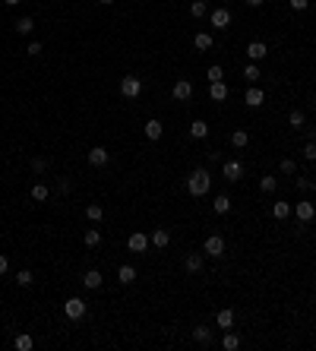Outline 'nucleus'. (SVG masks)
Segmentation results:
<instances>
[{
  "label": "nucleus",
  "mask_w": 316,
  "mask_h": 351,
  "mask_svg": "<svg viewBox=\"0 0 316 351\" xmlns=\"http://www.w3.org/2000/svg\"><path fill=\"white\" fill-rule=\"evenodd\" d=\"M82 244L89 247V250H95V247L101 244V231H98V228H85V234H82Z\"/></svg>",
  "instance_id": "aec40b11"
},
{
  "label": "nucleus",
  "mask_w": 316,
  "mask_h": 351,
  "mask_svg": "<svg viewBox=\"0 0 316 351\" xmlns=\"http://www.w3.org/2000/svg\"><path fill=\"white\" fill-rule=\"evenodd\" d=\"M149 241H152V247L165 250V247L171 244V231H168V228H155V231H152V237H149Z\"/></svg>",
  "instance_id": "4468645a"
},
{
  "label": "nucleus",
  "mask_w": 316,
  "mask_h": 351,
  "mask_svg": "<svg viewBox=\"0 0 316 351\" xmlns=\"http://www.w3.org/2000/svg\"><path fill=\"white\" fill-rule=\"evenodd\" d=\"M269 54V48L262 45V41H250L247 45V57H250V64H256V61H262V57Z\"/></svg>",
  "instance_id": "f8f14e48"
},
{
  "label": "nucleus",
  "mask_w": 316,
  "mask_h": 351,
  "mask_svg": "<svg viewBox=\"0 0 316 351\" xmlns=\"http://www.w3.org/2000/svg\"><path fill=\"white\" fill-rule=\"evenodd\" d=\"M244 101H247L250 108H262V105H266V92H262L259 85H250V89L244 92Z\"/></svg>",
  "instance_id": "1a4fd4ad"
},
{
  "label": "nucleus",
  "mask_w": 316,
  "mask_h": 351,
  "mask_svg": "<svg viewBox=\"0 0 316 351\" xmlns=\"http://www.w3.org/2000/svg\"><path fill=\"white\" fill-rule=\"evenodd\" d=\"M89 165H95V168L108 165V149H105V145H92V149H89Z\"/></svg>",
  "instance_id": "9b49d317"
},
{
  "label": "nucleus",
  "mask_w": 316,
  "mask_h": 351,
  "mask_svg": "<svg viewBox=\"0 0 316 351\" xmlns=\"http://www.w3.org/2000/svg\"><path fill=\"white\" fill-rule=\"evenodd\" d=\"M193 339L199 345H212V329L209 326H193Z\"/></svg>",
  "instance_id": "393cba45"
},
{
  "label": "nucleus",
  "mask_w": 316,
  "mask_h": 351,
  "mask_svg": "<svg viewBox=\"0 0 316 351\" xmlns=\"http://www.w3.org/2000/svg\"><path fill=\"white\" fill-rule=\"evenodd\" d=\"M149 244H152V241H149V234H142V231H133V234L126 237V247H130L133 253H146V250H149Z\"/></svg>",
  "instance_id": "39448f33"
},
{
  "label": "nucleus",
  "mask_w": 316,
  "mask_h": 351,
  "mask_svg": "<svg viewBox=\"0 0 316 351\" xmlns=\"http://www.w3.org/2000/svg\"><path fill=\"white\" fill-rule=\"evenodd\" d=\"M244 3H247V6H262L266 0H244Z\"/></svg>",
  "instance_id": "49530a36"
},
{
  "label": "nucleus",
  "mask_w": 316,
  "mask_h": 351,
  "mask_svg": "<svg viewBox=\"0 0 316 351\" xmlns=\"http://www.w3.org/2000/svg\"><path fill=\"white\" fill-rule=\"evenodd\" d=\"M142 133H146V140H161L165 127H161V121H146V127H142Z\"/></svg>",
  "instance_id": "6ab92c4d"
},
{
  "label": "nucleus",
  "mask_w": 316,
  "mask_h": 351,
  "mask_svg": "<svg viewBox=\"0 0 316 351\" xmlns=\"http://www.w3.org/2000/svg\"><path fill=\"white\" fill-rule=\"evenodd\" d=\"M209 22L215 25V29H228V25H231V13H228L225 6H218V10L209 16Z\"/></svg>",
  "instance_id": "ddd939ff"
},
{
  "label": "nucleus",
  "mask_w": 316,
  "mask_h": 351,
  "mask_svg": "<svg viewBox=\"0 0 316 351\" xmlns=\"http://www.w3.org/2000/svg\"><path fill=\"white\" fill-rule=\"evenodd\" d=\"M48 196H51L48 184H32V200H35V203H45Z\"/></svg>",
  "instance_id": "c756f323"
},
{
  "label": "nucleus",
  "mask_w": 316,
  "mask_h": 351,
  "mask_svg": "<svg viewBox=\"0 0 316 351\" xmlns=\"http://www.w3.org/2000/svg\"><path fill=\"white\" fill-rule=\"evenodd\" d=\"M6 269H10V260H6V256L0 253V276H6Z\"/></svg>",
  "instance_id": "c03bdc74"
},
{
  "label": "nucleus",
  "mask_w": 316,
  "mask_h": 351,
  "mask_svg": "<svg viewBox=\"0 0 316 351\" xmlns=\"http://www.w3.org/2000/svg\"><path fill=\"white\" fill-rule=\"evenodd\" d=\"M25 51H29L32 57H38V54H41V51H45V48H41V41H29V48H25Z\"/></svg>",
  "instance_id": "79ce46f5"
},
{
  "label": "nucleus",
  "mask_w": 316,
  "mask_h": 351,
  "mask_svg": "<svg viewBox=\"0 0 316 351\" xmlns=\"http://www.w3.org/2000/svg\"><path fill=\"white\" fill-rule=\"evenodd\" d=\"M275 187H278V181L272 174H266V177H259V190L262 193H275Z\"/></svg>",
  "instance_id": "72a5a7b5"
},
{
  "label": "nucleus",
  "mask_w": 316,
  "mask_h": 351,
  "mask_svg": "<svg viewBox=\"0 0 316 351\" xmlns=\"http://www.w3.org/2000/svg\"><path fill=\"white\" fill-rule=\"evenodd\" d=\"M101 281H105V276H101L98 269L82 272V285H85V288H92V291H95V288H101Z\"/></svg>",
  "instance_id": "2eb2a0df"
},
{
  "label": "nucleus",
  "mask_w": 316,
  "mask_h": 351,
  "mask_svg": "<svg viewBox=\"0 0 316 351\" xmlns=\"http://www.w3.org/2000/svg\"><path fill=\"white\" fill-rule=\"evenodd\" d=\"M63 313L70 316V320H82L85 316V301L82 297H70V301L63 304Z\"/></svg>",
  "instance_id": "423d86ee"
},
{
  "label": "nucleus",
  "mask_w": 316,
  "mask_h": 351,
  "mask_svg": "<svg viewBox=\"0 0 316 351\" xmlns=\"http://www.w3.org/2000/svg\"><path fill=\"white\" fill-rule=\"evenodd\" d=\"M73 190V184L66 181V177H61V181H57V193H70Z\"/></svg>",
  "instance_id": "37998d69"
},
{
  "label": "nucleus",
  "mask_w": 316,
  "mask_h": 351,
  "mask_svg": "<svg viewBox=\"0 0 316 351\" xmlns=\"http://www.w3.org/2000/svg\"><path fill=\"white\" fill-rule=\"evenodd\" d=\"M171 95H174L177 101H190L193 98V82L190 79H177L174 89H171Z\"/></svg>",
  "instance_id": "0eeeda50"
},
{
  "label": "nucleus",
  "mask_w": 316,
  "mask_h": 351,
  "mask_svg": "<svg viewBox=\"0 0 316 351\" xmlns=\"http://www.w3.org/2000/svg\"><path fill=\"white\" fill-rule=\"evenodd\" d=\"M13 345H16V351H32V345H35V339H32L29 332H19Z\"/></svg>",
  "instance_id": "cd10ccee"
},
{
  "label": "nucleus",
  "mask_w": 316,
  "mask_h": 351,
  "mask_svg": "<svg viewBox=\"0 0 316 351\" xmlns=\"http://www.w3.org/2000/svg\"><path fill=\"white\" fill-rule=\"evenodd\" d=\"M13 29L19 32V35H32V32H35V19H32V16H19Z\"/></svg>",
  "instance_id": "a211bd4d"
},
{
  "label": "nucleus",
  "mask_w": 316,
  "mask_h": 351,
  "mask_svg": "<svg viewBox=\"0 0 316 351\" xmlns=\"http://www.w3.org/2000/svg\"><path fill=\"white\" fill-rule=\"evenodd\" d=\"M291 203H275V206H272V218H288L291 215Z\"/></svg>",
  "instance_id": "7c9ffc66"
},
{
  "label": "nucleus",
  "mask_w": 316,
  "mask_h": 351,
  "mask_svg": "<svg viewBox=\"0 0 316 351\" xmlns=\"http://www.w3.org/2000/svg\"><path fill=\"white\" fill-rule=\"evenodd\" d=\"M85 218H89V221H101V218H105V206H98V203L85 206Z\"/></svg>",
  "instance_id": "c85d7f7f"
},
{
  "label": "nucleus",
  "mask_w": 316,
  "mask_h": 351,
  "mask_svg": "<svg viewBox=\"0 0 316 351\" xmlns=\"http://www.w3.org/2000/svg\"><path fill=\"white\" fill-rule=\"evenodd\" d=\"M3 3H6V6H19L22 0H3Z\"/></svg>",
  "instance_id": "de8ad7c7"
},
{
  "label": "nucleus",
  "mask_w": 316,
  "mask_h": 351,
  "mask_svg": "<svg viewBox=\"0 0 316 351\" xmlns=\"http://www.w3.org/2000/svg\"><path fill=\"white\" fill-rule=\"evenodd\" d=\"M221 348H225V351H237V348H241V336L228 329V332H225V339H221Z\"/></svg>",
  "instance_id": "4be33fe9"
},
{
  "label": "nucleus",
  "mask_w": 316,
  "mask_h": 351,
  "mask_svg": "<svg viewBox=\"0 0 316 351\" xmlns=\"http://www.w3.org/2000/svg\"><path fill=\"white\" fill-rule=\"evenodd\" d=\"M32 281H35V279H32V272H29V269H22V272H16V285H22V288H29V285H32Z\"/></svg>",
  "instance_id": "c9c22d12"
},
{
  "label": "nucleus",
  "mask_w": 316,
  "mask_h": 351,
  "mask_svg": "<svg viewBox=\"0 0 316 351\" xmlns=\"http://www.w3.org/2000/svg\"><path fill=\"white\" fill-rule=\"evenodd\" d=\"M310 105H313V111H316V95H313V98H310Z\"/></svg>",
  "instance_id": "8fccbe9b"
},
{
  "label": "nucleus",
  "mask_w": 316,
  "mask_h": 351,
  "mask_svg": "<svg viewBox=\"0 0 316 351\" xmlns=\"http://www.w3.org/2000/svg\"><path fill=\"white\" fill-rule=\"evenodd\" d=\"M221 174L234 184V181H241V177H244V165L237 158H228V161H221Z\"/></svg>",
  "instance_id": "20e7f679"
},
{
  "label": "nucleus",
  "mask_w": 316,
  "mask_h": 351,
  "mask_svg": "<svg viewBox=\"0 0 316 351\" xmlns=\"http://www.w3.org/2000/svg\"><path fill=\"white\" fill-rule=\"evenodd\" d=\"M190 136H193V140H206V136H209V124L206 121H193L190 124Z\"/></svg>",
  "instance_id": "b1692460"
},
{
  "label": "nucleus",
  "mask_w": 316,
  "mask_h": 351,
  "mask_svg": "<svg viewBox=\"0 0 316 351\" xmlns=\"http://www.w3.org/2000/svg\"><path fill=\"white\" fill-rule=\"evenodd\" d=\"M291 6H294V10H307V6H310V0H291Z\"/></svg>",
  "instance_id": "a18cd8bd"
},
{
  "label": "nucleus",
  "mask_w": 316,
  "mask_h": 351,
  "mask_svg": "<svg viewBox=\"0 0 316 351\" xmlns=\"http://www.w3.org/2000/svg\"><path fill=\"white\" fill-rule=\"evenodd\" d=\"M215 323H218V329H231V326H234V310H231V307H225V310H218Z\"/></svg>",
  "instance_id": "412c9836"
},
{
  "label": "nucleus",
  "mask_w": 316,
  "mask_h": 351,
  "mask_svg": "<svg viewBox=\"0 0 316 351\" xmlns=\"http://www.w3.org/2000/svg\"><path fill=\"white\" fill-rule=\"evenodd\" d=\"M193 45H196V51H212V45H215V38H212L209 32H199V35L193 38Z\"/></svg>",
  "instance_id": "5701e85b"
},
{
  "label": "nucleus",
  "mask_w": 316,
  "mask_h": 351,
  "mask_svg": "<svg viewBox=\"0 0 316 351\" xmlns=\"http://www.w3.org/2000/svg\"><path fill=\"white\" fill-rule=\"evenodd\" d=\"M225 79V70H221V67L215 64V67H209V82H221Z\"/></svg>",
  "instance_id": "58836bf2"
},
{
  "label": "nucleus",
  "mask_w": 316,
  "mask_h": 351,
  "mask_svg": "<svg viewBox=\"0 0 316 351\" xmlns=\"http://www.w3.org/2000/svg\"><path fill=\"white\" fill-rule=\"evenodd\" d=\"M121 95L133 98V101L142 95V79H139V76H124V79H121Z\"/></svg>",
  "instance_id": "7ed1b4c3"
},
{
  "label": "nucleus",
  "mask_w": 316,
  "mask_h": 351,
  "mask_svg": "<svg viewBox=\"0 0 316 351\" xmlns=\"http://www.w3.org/2000/svg\"><path fill=\"white\" fill-rule=\"evenodd\" d=\"M297 190H301V193L313 190V181H307V177H297Z\"/></svg>",
  "instance_id": "a19ab883"
},
{
  "label": "nucleus",
  "mask_w": 316,
  "mask_h": 351,
  "mask_svg": "<svg viewBox=\"0 0 316 351\" xmlns=\"http://www.w3.org/2000/svg\"><path fill=\"white\" fill-rule=\"evenodd\" d=\"M247 142H250V133H247V130H234L231 133V145H234V149H244Z\"/></svg>",
  "instance_id": "2f4dec72"
},
{
  "label": "nucleus",
  "mask_w": 316,
  "mask_h": 351,
  "mask_svg": "<svg viewBox=\"0 0 316 351\" xmlns=\"http://www.w3.org/2000/svg\"><path fill=\"white\" fill-rule=\"evenodd\" d=\"M225 250H228V244H225V237H221V234H209V237H206V244H202V253L212 256V260L225 256Z\"/></svg>",
  "instance_id": "f03ea898"
},
{
  "label": "nucleus",
  "mask_w": 316,
  "mask_h": 351,
  "mask_svg": "<svg viewBox=\"0 0 316 351\" xmlns=\"http://www.w3.org/2000/svg\"><path fill=\"white\" fill-rule=\"evenodd\" d=\"M209 98H212V101H225V98H228L225 79H221V82H209Z\"/></svg>",
  "instance_id": "dca6fc26"
},
{
  "label": "nucleus",
  "mask_w": 316,
  "mask_h": 351,
  "mask_svg": "<svg viewBox=\"0 0 316 351\" xmlns=\"http://www.w3.org/2000/svg\"><path fill=\"white\" fill-rule=\"evenodd\" d=\"M212 209L218 212V215H228L231 212V196H225V193H218L215 200H212Z\"/></svg>",
  "instance_id": "f3484780"
},
{
  "label": "nucleus",
  "mask_w": 316,
  "mask_h": 351,
  "mask_svg": "<svg viewBox=\"0 0 316 351\" xmlns=\"http://www.w3.org/2000/svg\"><path fill=\"white\" fill-rule=\"evenodd\" d=\"M244 79L250 82V85H256V82H259V67H256V64H247V67H244Z\"/></svg>",
  "instance_id": "473e14b6"
},
{
  "label": "nucleus",
  "mask_w": 316,
  "mask_h": 351,
  "mask_svg": "<svg viewBox=\"0 0 316 351\" xmlns=\"http://www.w3.org/2000/svg\"><path fill=\"white\" fill-rule=\"evenodd\" d=\"M304 124H307L304 111H291V114H288V127H291V130H304Z\"/></svg>",
  "instance_id": "bb28decb"
},
{
  "label": "nucleus",
  "mask_w": 316,
  "mask_h": 351,
  "mask_svg": "<svg viewBox=\"0 0 316 351\" xmlns=\"http://www.w3.org/2000/svg\"><path fill=\"white\" fill-rule=\"evenodd\" d=\"M187 190H190V196H206L212 190V174L209 168H193L190 177H187Z\"/></svg>",
  "instance_id": "f257e3e1"
},
{
  "label": "nucleus",
  "mask_w": 316,
  "mask_h": 351,
  "mask_svg": "<svg viewBox=\"0 0 316 351\" xmlns=\"http://www.w3.org/2000/svg\"><path fill=\"white\" fill-rule=\"evenodd\" d=\"M294 215H297V221H301V225H307V221H313L316 206H313L310 200H304V203H297V206H294Z\"/></svg>",
  "instance_id": "6e6552de"
},
{
  "label": "nucleus",
  "mask_w": 316,
  "mask_h": 351,
  "mask_svg": "<svg viewBox=\"0 0 316 351\" xmlns=\"http://www.w3.org/2000/svg\"><path fill=\"white\" fill-rule=\"evenodd\" d=\"M190 16H193V19H202V16H206V0H193V3H190Z\"/></svg>",
  "instance_id": "f704fd0d"
},
{
  "label": "nucleus",
  "mask_w": 316,
  "mask_h": 351,
  "mask_svg": "<svg viewBox=\"0 0 316 351\" xmlns=\"http://www.w3.org/2000/svg\"><path fill=\"white\" fill-rule=\"evenodd\" d=\"M278 168H281V174H294V171H297V161H294V158H281Z\"/></svg>",
  "instance_id": "4c0bfd02"
},
{
  "label": "nucleus",
  "mask_w": 316,
  "mask_h": 351,
  "mask_svg": "<svg viewBox=\"0 0 316 351\" xmlns=\"http://www.w3.org/2000/svg\"><path fill=\"white\" fill-rule=\"evenodd\" d=\"M202 263H206V253H187L184 256V269L196 276V272H202Z\"/></svg>",
  "instance_id": "9d476101"
},
{
  "label": "nucleus",
  "mask_w": 316,
  "mask_h": 351,
  "mask_svg": "<svg viewBox=\"0 0 316 351\" xmlns=\"http://www.w3.org/2000/svg\"><path fill=\"white\" fill-rule=\"evenodd\" d=\"M117 281H121V285H133V281H136V269L133 266H121V269H117Z\"/></svg>",
  "instance_id": "a878e982"
},
{
  "label": "nucleus",
  "mask_w": 316,
  "mask_h": 351,
  "mask_svg": "<svg viewBox=\"0 0 316 351\" xmlns=\"http://www.w3.org/2000/svg\"><path fill=\"white\" fill-rule=\"evenodd\" d=\"M29 168H32V174H45V171H48V161H45V158H32Z\"/></svg>",
  "instance_id": "e433bc0d"
},
{
  "label": "nucleus",
  "mask_w": 316,
  "mask_h": 351,
  "mask_svg": "<svg viewBox=\"0 0 316 351\" xmlns=\"http://www.w3.org/2000/svg\"><path fill=\"white\" fill-rule=\"evenodd\" d=\"M304 158H307V161H316V142H313V140H307V145H304Z\"/></svg>",
  "instance_id": "ea45409f"
},
{
  "label": "nucleus",
  "mask_w": 316,
  "mask_h": 351,
  "mask_svg": "<svg viewBox=\"0 0 316 351\" xmlns=\"http://www.w3.org/2000/svg\"><path fill=\"white\" fill-rule=\"evenodd\" d=\"M98 3H105V6H111V3H114V0H98Z\"/></svg>",
  "instance_id": "09e8293b"
}]
</instances>
